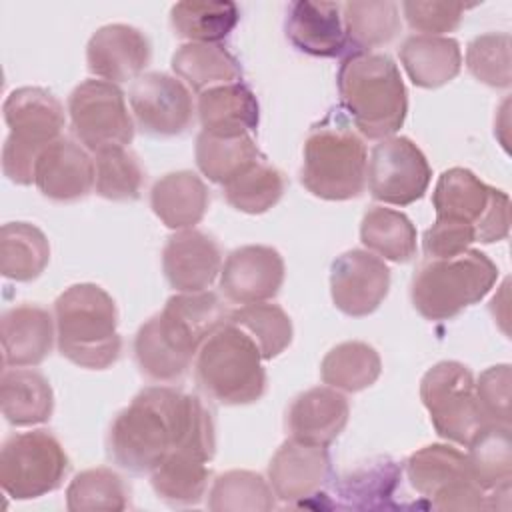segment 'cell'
I'll return each instance as SVG.
<instances>
[{
  "label": "cell",
  "mask_w": 512,
  "mask_h": 512,
  "mask_svg": "<svg viewBox=\"0 0 512 512\" xmlns=\"http://www.w3.org/2000/svg\"><path fill=\"white\" fill-rule=\"evenodd\" d=\"M106 448L132 474L152 472L176 448L210 462L216 450L214 420L198 396L170 386H148L116 414Z\"/></svg>",
  "instance_id": "obj_1"
},
{
  "label": "cell",
  "mask_w": 512,
  "mask_h": 512,
  "mask_svg": "<svg viewBox=\"0 0 512 512\" xmlns=\"http://www.w3.org/2000/svg\"><path fill=\"white\" fill-rule=\"evenodd\" d=\"M228 310L212 290L180 292L136 332L134 358L154 382L180 380L210 334L228 322Z\"/></svg>",
  "instance_id": "obj_2"
},
{
  "label": "cell",
  "mask_w": 512,
  "mask_h": 512,
  "mask_svg": "<svg viewBox=\"0 0 512 512\" xmlns=\"http://www.w3.org/2000/svg\"><path fill=\"white\" fill-rule=\"evenodd\" d=\"M336 80L342 106L362 136L384 140L402 128L408 94L390 56L370 50L352 52L342 60Z\"/></svg>",
  "instance_id": "obj_3"
},
{
  "label": "cell",
  "mask_w": 512,
  "mask_h": 512,
  "mask_svg": "<svg viewBox=\"0 0 512 512\" xmlns=\"http://www.w3.org/2000/svg\"><path fill=\"white\" fill-rule=\"evenodd\" d=\"M60 354L86 370L110 368L122 352L114 298L98 284L66 288L54 302Z\"/></svg>",
  "instance_id": "obj_4"
},
{
  "label": "cell",
  "mask_w": 512,
  "mask_h": 512,
  "mask_svg": "<svg viewBox=\"0 0 512 512\" xmlns=\"http://www.w3.org/2000/svg\"><path fill=\"white\" fill-rule=\"evenodd\" d=\"M498 266L480 250L428 258L412 278L410 298L426 320H450L480 302L496 284Z\"/></svg>",
  "instance_id": "obj_5"
},
{
  "label": "cell",
  "mask_w": 512,
  "mask_h": 512,
  "mask_svg": "<svg viewBox=\"0 0 512 512\" xmlns=\"http://www.w3.org/2000/svg\"><path fill=\"white\" fill-rule=\"evenodd\" d=\"M194 368L198 386L226 406L252 404L266 390V370L258 346L230 322L206 338Z\"/></svg>",
  "instance_id": "obj_6"
},
{
  "label": "cell",
  "mask_w": 512,
  "mask_h": 512,
  "mask_svg": "<svg viewBox=\"0 0 512 512\" xmlns=\"http://www.w3.org/2000/svg\"><path fill=\"white\" fill-rule=\"evenodd\" d=\"M2 112L10 128L2 148V172L10 182L28 186L40 154L62 138L64 108L52 92L22 86L6 96Z\"/></svg>",
  "instance_id": "obj_7"
},
{
  "label": "cell",
  "mask_w": 512,
  "mask_h": 512,
  "mask_svg": "<svg viewBox=\"0 0 512 512\" xmlns=\"http://www.w3.org/2000/svg\"><path fill=\"white\" fill-rule=\"evenodd\" d=\"M302 186L322 200H350L366 186L368 152L362 138L344 126H316L302 152Z\"/></svg>",
  "instance_id": "obj_8"
},
{
  "label": "cell",
  "mask_w": 512,
  "mask_h": 512,
  "mask_svg": "<svg viewBox=\"0 0 512 512\" xmlns=\"http://www.w3.org/2000/svg\"><path fill=\"white\" fill-rule=\"evenodd\" d=\"M432 204L436 218L470 228L476 242H500L510 232L508 194L488 186L466 168H450L440 174Z\"/></svg>",
  "instance_id": "obj_9"
},
{
  "label": "cell",
  "mask_w": 512,
  "mask_h": 512,
  "mask_svg": "<svg viewBox=\"0 0 512 512\" xmlns=\"http://www.w3.org/2000/svg\"><path fill=\"white\" fill-rule=\"evenodd\" d=\"M420 398L436 434L454 444L468 446L488 424L476 398L474 376L462 362L442 360L434 364L422 376Z\"/></svg>",
  "instance_id": "obj_10"
},
{
  "label": "cell",
  "mask_w": 512,
  "mask_h": 512,
  "mask_svg": "<svg viewBox=\"0 0 512 512\" xmlns=\"http://www.w3.org/2000/svg\"><path fill=\"white\" fill-rule=\"evenodd\" d=\"M70 470L60 440L48 430L12 434L0 450V484L16 500L40 498L56 490Z\"/></svg>",
  "instance_id": "obj_11"
},
{
  "label": "cell",
  "mask_w": 512,
  "mask_h": 512,
  "mask_svg": "<svg viewBox=\"0 0 512 512\" xmlns=\"http://www.w3.org/2000/svg\"><path fill=\"white\" fill-rule=\"evenodd\" d=\"M412 488L436 510H486V494L468 470L466 454L448 444H428L406 462Z\"/></svg>",
  "instance_id": "obj_12"
},
{
  "label": "cell",
  "mask_w": 512,
  "mask_h": 512,
  "mask_svg": "<svg viewBox=\"0 0 512 512\" xmlns=\"http://www.w3.org/2000/svg\"><path fill=\"white\" fill-rule=\"evenodd\" d=\"M68 114L76 138L90 150L128 146L134 122L124 92L106 80H84L68 96Z\"/></svg>",
  "instance_id": "obj_13"
},
{
  "label": "cell",
  "mask_w": 512,
  "mask_h": 512,
  "mask_svg": "<svg viewBox=\"0 0 512 512\" xmlns=\"http://www.w3.org/2000/svg\"><path fill=\"white\" fill-rule=\"evenodd\" d=\"M366 180L376 200L408 206L426 194L432 170L424 152L410 138L388 136L372 148Z\"/></svg>",
  "instance_id": "obj_14"
},
{
  "label": "cell",
  "mask_w": 512,
  "mask_h": 512,
  "mask_svg": "<svg viewBox=\"0 0 512 512\" xmlns=\"http://www.w3.org/2000/svg\"><path fill=\"white\" fill-rule=\"evenodd\" d=\"M138 126L152 136H178L194 120V102L182 80L150 72L138 76L128 92Z\"/></svg>",
  "instance_id": "obj_15"
},
{
  "label": "cell",
  "mask_w": 512,
  "mask_h": 512,
  "mask_svg": "<svg viewBox=\"0 0 512 512\" xmlns=\"http://www.w3.org/2000/svg\"><path fill=\"white\" fill-rule=\"evenodd\" d=\"M390 268L368 250H348L330 266L334 306L352 318L372 314L388 296Z\"/></svg>",
  "instance_id": "obj_16"
},
{
  "label": "cell",
  "mask_w": 512,
  "mask_h": 512,
  "mask_svg": "<svg viewBox=\"0 0 512 512\" xmlns=\"http://www.w3.org/2000/svg\"><path fill=\"white\" fill-rule=\"evenodd\" d=\"M284 282V260L272 246L248 244L232 250L220 270V288L230 302L256 304L278 294Z\"/></svg>",
  "instance_id": "obj_17"
},
{
  "label": "cell",
  "mask_w": 512,
  "mask_h": 512,
  "mask_svg": "<svg viewBox=\"0 0 512 512\" xmlns=\"http://www.w3.org/2000/svg\"><path fill=\"white\" fill-rule=\"evenodd\" d=\"M330 454L324 446L286 440L268 464V484L286 504H300L316 496L330 478Z\"/></svg>",
  "instance_id": "obj_18"
},
{
  "label": "cell",
  "mask_w": 512,
  "mask_h": 512,
  "mask_svg": "<svg viewBox=\"0 0 512 512\" xmlns=\"http://www.w3.org/2000/svg\"><path fill=\"white\" fill-rule=\"evenodd\" d=\"M152 56L146 34L128 24H106L98 28L86 46L88 70L112 84L134 80Z\"/></svg>",
  "instance_id": "obj_19"
},
{
  "label": "cell",
  "mask_w": 512,
  "mask_h": 512,
  "mask_svg": "<svg viewBox=\"0 0 512 512\" xmlns=\"http://www.w3.org/2000/svg\"><path fill=\"white\" fill-rule=\"evenodd\" d=\"M162 270L178 292H202L222 270L218 242L200 230L188 228L172 234L162 250Z\"/></svg>",
  "instance_id": "obj_20"
},
{
  "label": "cell",
  "mask_w": 512,
  "mask_h": 512,
  "mask_svg": "<svg viewBox=\"0 0 512 512\" xmlns=\"http://www.w3.org/2000/svg\"><path fill=\"white\" fill-rule=\"evenodd\" d=\"M96 180L94 158L70 138H58L38 158L34 184L54 202H76L90 194Z\"/></svg>",
  "instance_id": "obj_21"
},
{
  "label": "cell",
  "mask_w": 512,
  "mask_h": 512,
  "mask_svg": "<svg viewBox=\"0 0 512 512\" xmlns=\"http://www.w3.org/2000/svg\"><path fill=\"white\" fill-rule=\"evenodd\" d=\"M350 406L344 394L330 386H316L298 394L286 412V430L292 440L330 446L346 428Z\"/></svg>",
  "instance_id": "obj_22"
},
{
  "label": "cell",
  "mask_w": 512,
  "mask_h": 512,
  "mask_svg": "<svg viewBox=\"0 0 512 512\" xmlns=\"http://www.w3.org/2000/svg\"><path fill=\"white\" fill-rule=\"evenodd\" d=\"M56 322L38 304L8 308L0 318L4 366H38L54 346Z\"/></svg>",
  "instance_id": "obj_23"
},
{
  "label": "cell",
  "mask_w": 512,
  "mask_h": 512,
  "mask_svg": "<svg viewBox=\"0 0 512 512\" xmlns=\"http://www.w3.org/2000/svg\"><path fill=\"white\" fill-rule=\"evenodd\" d=\"M286 38L304 54L332 58L344 52L348 38L338 2H292L286 16Z\"/></svg>",
  "instance_id": "obj_24"
},
{
  "label": "cell",
  "mask_w": 512,
  "mask_h": 512,
  "mask_svg": "<svg viewBox=\"0 0 512 512\" xmlns=\"http://www.w3.org/2000/svg\"><path fill=\"white\" fill-rule=\"evenodd\" d=\"M210 192L204 180L190 172L178 170L158 178L150 192V208L156 218L172 230L194 228L206 214Z\"/></svg>",
  "instance_id": "obj_25"
},
{
  "label": "cell",
  "mask_w": 512,
  "mask_h": 512,
  "mask_svg": "<svg viewBox=\"0 0 512 512\" xmlns=\"http://www.w3.org/2000/svg\"><path fill=\"white\" fill-rule=\"evenodd\" d=\"M400 62L416 86L440 88L460 74L462 52L450 36L412 34L400 46Z\"/></svg>",
  "instance_id": "obj_26"
},
{
  "label": "cell",
  "mask_w": 512,
  "mask_h": 512,
  "mask_svg": "<svg viewBox=\"0 0 512 512\" xmlns=\"http://www.w3.org/2000/svg\"><path fill=\"white\" fill-rule=\"evenodd\" d=\"M0 406L12 426L42 424L54 412V392L38 370L14 366L0 378Z\"/></svg>",
  "instance_id": "obj_27"
},
{
  "label": "cell",
  "mask_w": 512,
  "mask_h": 512,
  "mask_svg": "<svg viewBox=\"0 0 512 512\" xmlns=\"http://www.w3.org/2000/svg\"><path fill=\"white\" fill-rule=\"evenodd\" d=\"M194 154L200 172L220 186L264 156L254 144L250 132L214 130H200Z\"/></svg>",
  "instance_id": "obj_28"
},
{
  "label": "cell",
  "mask_w": 512,
  "mask_h": 512,
  "mask_svg": "<svg viewBox=\"0 0 512 512\" xmlns=\"http://www.w3.org/2000/svg\"><path fill=\"white\" fill-rule=\"evenodd\" d=\"M202 130L252 132L258 126L260 108L254 92L244 82L220 84L198 96Z\"/></svg>",
  "instance_id": "obj_29"
},
{
  "label": "cell",
  "mask_w": 512,
  "mask_h": 512,
  "mask_svg": "<svg viewBox=\"0 0 512 512\" xmlns=\"http://www.w3.org/2000/svg\"><path fill=\"white\" fill-rule=\"evenodd\" d=\"M210 476L208 460L176 448L150 472V482L164 502L172 506H190L206 496Z\"/></svg>",
  "instance_id": "obj_30"
},
{
  "label": "cell",
  "mask_w": 512,
  "mask_h": 512,
  "mask_svg": "<svg viewBox=\"0 0 512 512\" xmlns=\"http://www.w3.org/2000/svg\"><path fill=\"white\" fill-rule=\"evenodd\" d=\"M172 70L198 94L220 84L240 82L242 78L238 60L224 46L208 42L180 46L172 56Z\"/></svg>",
  "instance_id": "obj_31"
},
{
  "label": "cell",
  "mask_w": 512,
  "mask_h": 512,
  "mask_svg": "<svg viewBox=\"0 0 512 512\" xmlns=\"http://www.w3.org/2000/svg\"><path fill=\"white\" fill-rule=\"evenodd\" d=\"M50 262L46 234L30 222H8L0 228V272L16 282L36 280Z\"/></svg>",
  "instance_id": "obj_32"
},
{
  "label": "cell",
  "mask_w": 512,
  "mask_h": 512,
  "mask_svg": "<svg viewBox=\"0 0 512 512\" xmlns=\"http://www.w3.org/2000/svg\"><path fill=\"white\" fill-rule=\"evenodd\" d=\"M382 372V360L374 346L360 340L336 344L320 364L322 382L342 392L370 388Z\"/></svg>",
  "instance_id": "obj_33"
},
{
  "label": "cell",
  "mask_w": 512,
  "mask_h": 512,
  "mask_svg": "<svg viewBox=\"0 0 512 512\" xmlns=\"http://www.w3.org/2000/svg\"><path fill=\"white\" fill-rule=\"evenodd\" d=\"M474 482L486 492L506 486L512 480V440L510 426L488 422L470 440L466 454Z\"/></svg>",
  "instance_id": "obj_34"
},
{
  "label": "cell",
  "mask_w": 512,
  "mask_h": 512,
  "mask_svg": "<svg viewBox=\"0 0 512 512\" xmlns=\"http://www.w3.org/2000/svg\"><path fill=\"white\" fill-rule=\"evenodd\" d=\"M360 240L368 252L390 262H408L416 254V228L398 210L372 206L360 224Z\"/></svg>",
  "instance_id": "obj_35"
},
{
  "label": "cell",
  "mask_w": 512,
  "mask_h": 512,
  "mask_svg": "<svg viewBox=\"0 0 512 512\" xmlns=\"http://www.w3.org/2000/svg\"><path fill=\"white\" fill-rule=\"evenodd\" d=\"M240 12L234 2H178L170 8V24L176 36L190 42L218 44L238 24Z\"/></svg>",
  "instance_id": "obj_36"
},
{
  "label": "cell",
  "mask_w": 512,
  "mask_h": 512,
  "mask_svg": "<svg viewBox=\"0 0 512 512\" xmlns=\"http://www.w3.org/2000/svg\"><path fill=\"white\" fill-rule=\"evenodd\" d=\"M286 188L282 172L266 156L222 184L226 202L246 214H264L278 204Z\"/></svg>",
  "instance_id": "obj_37"
},
{
  "label": "cell",
  "mask_w": 512,
  "mask_h": 512,
  "mask_svg": "<svg viewBox=\"0 0 512 512\" xmlns=\"http://www.w3.org/2000/svg\"><path fill=\"white\" fill-rule=\"evenodd\" d=\"M128 486L112 468L82 470L66 488L70 512H120L128 508Z\"/></svg>",
  "instance_id": "obj_38"
},
{
  "label": "cell",
  "mask_w": 512,
  "mask_h": 512,
  "mask_svg": "<svg viewBox=\"0 0 512 512\" xmlns=\"http://www.w3.org/2000/svg\"><path fill=\"white\" fill-rule=\"evenodd\" d=\"M228 322L244 330L254 340L262 360L280 356L290 346L294 336L292 320L278 304H242L228 314Z\"/></svg>",
  "instance_id": "obj_39"
},
{
  "label": "cell",
  "mask_w": 512,
  "mask_h": 512,
  "mask_svg": "<svg viewBox=\"0 0 512 512\" xmlns=\"http://www.w3.org/2000/svg\"><path fill=\"white\" fill-rule=\"evenodd\" d=\"M346 38L358 48H376L394 40L402 28L400 6L382 2H346L342 4Z\"/></svg>",
  "instance_id": "obj_40"
},
{
  "label": "cell",
  "mask_w": 512,
  "mask_h": 512,
  "mask_svg": "<svg viewBox=\"0 0 512 512\" xmlns=\"http://www.w3.org/2000/svg\"><path fill=\"white\" fill-rule=\"evenodd\" d=\"M208 508L214 512H266L274 508V492L258 472L228 470L214 480Z\"/></svg>",
  "instance_id": "obj_41"
},
{
  "label": "cell",
  "mask_w": 512,
  "mask_h": 512,
  "mask_svg": "<svg viewBox=\"0 0 512 512\" xmlns=\"http://www.w3.org/2000/svg\"><path fill=\"white\" fill-rule=\"evenodd\" d=\"M94 168H96L94 188L98 196L114 202L136 200L140 196L146 174L138 156L126 146H116V148H106L96 152Z\"/></svg>",
  "instance_id": "obj_42"
},
{
  "label": "cell",
  "mask_w": 512,
  "mask_h": 512,
  "mask_svg": "<svg viewBox=\"0 0 512 512\" xmlns=\"http://www.w3.org/2000/svg\"><path fill=\"white\" fill-rule=\"evenodd\" d=\"M466 66L470 74L492 88H508L510 74V34L490 32L476 36L466 48Z\"/></svg>",
  "instance_id": "obj_43"
},
{
  "label": "cell",
  "mask_w": 512,
  "mask_h": 512,
  "mask_svg": "<svg viewBox=\"0 0 512 512\" xmlns=\"http://www.w3.org/2000/svg\"><path fill=\"white\" fill-rule=\"evenodd\" d=\"M478 404L492 424L510 426V364L486 368L474 380Z\"/></svg>",
  "instance_id": "obj_44"
},
{
  "label": "cell",
  "mask_w": 512,
  "mask_h": 512,
  "mask_svg": "<svg viewBox=\"0 0 512 512\" xmlns=\"http://www.w3.org/2000/svg\"><path fill=\"white\" fill-rule=\"evenodd\" d=\"M472 8L458 2H404L402 12L412 30L442 36L444 32H452L462 22L464 12Z\"/></svg>",
  "instance_id": "obj_45"
}]
</instances>
